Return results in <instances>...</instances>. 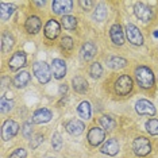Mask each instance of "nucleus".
Returning a JSON list of instances; mask_svg holds the SVG:
<instances>
[{"label": "nucleus", "instance_id": "nucleus-1", "mask_svg": "<svg viewBox=\"0 0 158 158\" xmlns=\"http://www.w3.org/2000/svg\"><path fill=\"white\" fill-rule=\"evenodd\" d=\"M135 77L137 81L142 88L147 89L154 85V74L151 72V69H149L147 66H139L135 69Z\"/></svg>", "mask_w": 158, "mask_h": 158}, {"label": "nucleus", "instance_id": "nucleus-2", "mask_svg": "<svg viewBox=\"0 0 158 158\" xmlns=\"http://www.w3.org/2000/svg\"><path fill=\"white\" fill-rule=\"evenodd\" d=\"M33 70H34V74L38 78L39 82L46 84V82L50 81L52 72H50V68H49V65L46 62H35L33 66Z\"/></svg>", "mask_w": 158, "mask_h": 158}, {"label": "nucleus", "instance_id": "nucleus-3", "mask_svg": "<svg viewBox=\"0 0 158 158\" xmlns=\"http://www.w3.org/2000/svg\"><path fill=\"white\" fill-rule=\"evenodd\" d=\"M133 80L130 76H120L115 81V91L118 95L126 96L133 91Z\"/></svg>", "mask_w": 158, "mask_h": 158}, {"label": "nucleus", "instance_id": "nucleus-4", "mask_svg": "<svg viewBox=\"0 0 158 158\" xmlns=\"http://www.w3.org/2000/svg\"><path fill=\"white\" fill-rule=\"evenodd\" d=\"M133 149H134V153L138 157H145V155H147L151 151V143H150L149 139L143 138V137H139V138H137L134 141Z\"/></svg>", "mask_w": 158, "mask_h": 158}, {"label": "nucleus", "instance_id": "nucleus-5", "mask_svg": "<svg viewBox=\"0 0 158 158\" xmlns=\"http://www.w3.org/2000/svg\"><path fill=\"white\" fill-rule=\"evenodd\" d=\"M18 131H19V125L12 119H7L1 127V137L4 141H10L18 134Z\"/></svg>", "mask_w": 158, "mask_h": 158}, {"label": "nucleus", "instance_id": "nucleus-6", "mask_svg": "<svg viewBox=\"0 0 158 158\" xmlns=\"http://www.w3.org/2000/svg\"><path fill=\"white\" fill-rule=\"evenodd\" d=\"M134 12L137 15V18L145 23L153 19V10L150 7H147L145 3H137L134 7Z\"/></svg>", "mask_w": 158, "mask_h": 158}, {"label": "nucleus", "instance_id": "nucleus-7", "mask_svg": "<svg viewBox=\"0 0 158 158\" xmlns=\"http://www.w3.org/2000/svg\"><path fill=\"white\" fill-rule=\"evenodd\" d=\"M72 7H73L72 0H54L52 4L53 12L57 15H62V16L69 14L72 11Z\"/></svg>", "mask_w": 158, "mask_h": 158}, {"label": "nucleus", "instance_id": "nucleus-8", "mask_svg": "<svg viewBox=\"0 0 158 158\" xmlns=\"http://www.w3.org/2000/svg\"><path fill=\"white\" fill-rule=\"evenodd\" d=\"M126 34H127V38L129 41L133 45L135 46H141L142 43H143V37H142V34L139 31V29L134 24H127V27H126Z\"/></svg>", "mask_w": 158, "mask_h": 158}, {"label": "nucleus", "instance_id": "nucleus-9", "mask_svg": "<svg viewBox=\"0 0 158 158\" xmlns=\"http://www.w3.org/2000/svg\"><path fill=\"white\" fill-rule=\"evenodd\" d=\"M135 111L138 112L139 115H149L153 116L155 114V107H154L153 103H150L149 100H138L137 104H135Z\"/></svg>", "mask_w": 158, "mask_h": 158}, {"label": "nucleus", "instance_id": "nucleus-10", "mask_svg": "<svg viewBox=\"0 0 158 158\" xmlns=\"http://www.w3.org/2000/svg\"><path fill=\"white\" fill-rule=\"evenodd\" d=\"M105 139V131L99 127H92L88 133V142L92 146H99Z\"/></svg>", "mask_w": 158, "mask_h": 158}, {"label": "nucleus", "instance_id": "nucleus-11", "mask_svg": "<svg viewBox=\"0 0 158 158\" xmlns=\"http://www.w3.org/2000/svg\"><path fill=\"white\" fill-rule=\"evenodd\" d=\"M52 72H53V76L56 77L57 80H61L62 77H65V74H66V64H65V61L60 60V58L53 60Z\"/></svg>", "mask_w": 158, "mask_h": 158}, {"label": "nucleus", "instance_id": "nucleus-12", "mask_svg": "<svg viewBox=\"0 0 158 158\" xmlns=\"http://www.w3.org/2000/svg\"><path fill=\"white\" fill-rule=\"evenodd\" d=\"M53 118L52 111L48 108H39L33 114V122L37 125H42V123H48Z\"/></svg>", "mask_w": 158, "mask_h": 158}, {"label": "nucleus", "instance_id": "nucleus-13", "mask_svg": "<svg viewBox=\"0 0 158 158\" xmlns=\"http://www.w3.org/2000/svg\"><path fill=\"white\" fill-rule=\"evenodd\" d=\"M60 31H61V29H60V23H58L57 20L54 19H50L46 23V26H45V37L48 39H56L60 35Z\"/></svg>", "mask_w": 158, "mask_h": 158}, {"label": "nucleus", "instance_id": "nucleus-14", "mask_svg": "<svg viewBox=\"0 0 158 158\" xmlns=\"http://www.w3.org/2000/svg\"><path fill=\"white\" fill-rule=\"evenodd\" d=\"M26 65V54L23 52H16L10 58L8 61V66L12 69V70H16V69H20Z\"/></svg>", "mask_w": 158, "mask_h": 158}, {"label": "nucleus", "instance_id": "nucleus-15", "mask_svg": "<svg viewBox=\"0 0 158 158\" xmlns=\"http://www.w3.org/2000/svg\"><path fill=\"white\" fill-rule=\"evenodd\" d=\"M65 129H66V131L70 135H74V137H76V135L82 134V131H84V129H85V126H84V123L80 122V120L72 119L65 125Z\"/></svg>", "mask_w": 158, "mask_h": 158}, {"label": "nucleus", "instance_id": "nucleus-16", "mask_svg": "<svg viewBox=\"0 0 158 158\" xmlns=\"http://www.w3.org/2000/svg\"><path fill=\"white\" fill-rule=\"evenodd\" d=\"M110 35L112 42L118 45V46H122L125 43V35H123V30H122V26L120 24H114L110 30Z\"/></svg>", "mask_w": 158, "mask_h": 158}, {"label": "nucleus", "instance_id": "nucleus-17", "mask_svg": "<svg viewBox=\"0 0 158 158\" xmlns=\"http://www.w3.org/2000/svg\"><path fill=\"white\" fill-rule=\"evenodd\" d=\"M96 54V46L92 42H85L81 46L80 50V57L84 61H89L91 58H93V56Z\"/></svg>", "mask_w": 158, "mask_h": 158}, {"label": "nucleus", "instance_id": "nucleus-18", "mask_svg": "<svg viewBox=\"0 0 158 158\" xmlns=\"http://www.w3.org/2000/svg\"><path fill=\"white\" fill-rule=\"evenodd\" d=\"M119 151V143L115 139H108L103 146H101V153L107 155H116Z\"/></svg>", "mask_w": 158, "mask_h": 158}, {"label": "nucleus", "instance_id": "nucleus-19", "mask_svg": "<svg viewBox=\"0 0 158 158\" xmlns=\"http://www.w3.org/2000/svg\"><path fill=\"white\" fill-rule=\"evenodd\" d=\"M24 27H26V30H27V33L37 34L39 30H41V20H39L38 16H29L27 20H26Z\"/></svg>", "mask_w": 158, "mask_h": 158}, {"label": "nucleus", "instance_id": "nucleus-20", "mask_svg": "<svg viewBox=\"0 0 158 158\" xmlns=\"http://www.w3.org/2000/svg\"><path fill=\"white\" fill-rule=\"evenodd\" d=\"M31 80V76H30L29 72H19L16 76L14 77V85L16 88H24V86L27 85Z\"/></svg>", "mask_w": 158, "mask_h": 158}, {"label": "nucleus", "instance_id": "nucleus-21", "mask_svg": "<svg viewBox=\"0 0 158 158\" xmlns=\"http://www.w3.org/2000/svg\"><path fill=\"white\" fill-rule=\"evenodd\" d=\"M14 11H15V5L1 1V3H0V19L3 20V22L7 19H10L11 15L14 14Z\"/></svg>", "mask_w": 158, "mask_h": 158}, {"label": "nucleus", "instance_id": "nucleus-22", "mask_svg": "<svg viewBox=\"0 0 158 158\" xmlns=\"http://www.w3.org/2000/svg\"><path fill=\"white\" fill-rule=\"evenodd\" d=\"M72 84H73V89L76 92H78V93H85V92L88 91V82H86V80L81 76L74 77L72 80Z\"/></svg>", "mask_w": 158, "mask_h": 158}, {"label": "nucleus", "instance_id": "nucleus-23", "mask_svg": "<svg viewBox=\"0 0 158 158\" xmlns=\"http://www.w3.org/2000/svg\"><path fill=\"white\" fill-rule=\"evenodd\" d=\"M107 64L108 66L112 68V69H123V68L127 65V60L122 57H108L107 58Z\"/></svg>", "mask_w": 158, "mask_h": 158}, {"label": "nucleus", "instance_id": "nucleus-24", "mask_svg": "<svg viewBox=\"0 0 158 158\" xmlns=\"http://www.w3.org/2000/svg\"><path fill=\"white\" fill-rule=\"evenodd\" d=\"M77 112L78 115L81 116L82 119H89L91 118V114H92V110H91V104L88 101H81L78 107H77Z\"/></svg>", "mask_w": 158, "mask_h": 158}, {"label": "nucleus", "instance_id": "nucleus-25", "mask_svg": "<svg viewBox=\"0 0 158 158\" xmlns=\"http://www.w3.org/2000/svg\"><path fill=\"white\" fill-rule=\"evenodd\" d=\"M14 46V38H12V35L8 33L3 34V37H1V50L3 53L5 52H10L11 49Z\"/></svg>", "mask_w": 158, "mask_h": 158}, {"label": "nucleus", "instance_id": "nucleus-26", "mask_svg": "<svg viewBox=\"0 0 158 158\" xmlns=\"http://www.w3.org/2000/svg\"><path fill=\"white\" fill-rule=\"evenodd\" d=\"M105 18H107V7L104 4H99L93 12V19L97 22H103Z\"/></svg>", "mask_w": 158, "mask_h": 158}, {"label": "nucleus", "instance_id": "nucleus-27", "mask_svg": "<svg viewBox=\"0 0 158 158\" xmlns=\"http://www.w3.org/2000/svg\"><path fill=\"white\" fill-rule=\"evenodd\" d=\"M62 26L66 30H74L77 26V19L74 16L65 15V16H62Z\"/></svg>", "mask_w": 158, "mask_h": 158}, {"label": "nucleus", "instance_id": "nucleus-28", "mask_svg": "<svg viewBox=\"0 0 158 158\" xmlns=\"http://www.w3.org/2000/svg\"><path fill=\"white\" fill-rule=\"evenodd\" d=\"M100 125H101V127L104 130H112V129H115V126H116V122L111 116H107V115H104V116H101L100 118Z\"/></svg>", "mask_w": 158, "mask_h": 158}, {"label": "nucleus", "instance_id": "nucleus-29", "mask_svg": "<svg viewBox=\"0 0 158 158\" xmlns=\"http://www.w3.org/2000/svg\"><path fill=\"white\" fill-rule=\"evenodd\" d=\"M146 130L150 135H158V120L150 119L146 122Z\"/></svg>", "mask_w": 158, "mask_h": 158}, {"label": "nucleus", "instance_id": "nucleus-30", "mask_svg": "<svg viewBox=\"0 0 158 158\" xmlns=\"http://www.w3.org/2000/svg\"><path fill=\"white\" fill-rule=\"evenodd\" d=\"M89 74H91L93 78H100L101 74H103V68L99 62L92 64L91 68H89Z\"/></svg>", "mask_w": 158, "mask_h": 158}, {"label": "nucleus", "instance_id": "nucleus-31", "mask_svg": "<svg viewBox=\"0 0 158 158\" xmlns=\"http://www.w3.org/2000/svg\"><path fill=\"white\" fill-rule=\"evenodd\" d=\"M52 146L54 150H61V147H62V138H61V135L58 134V133H54V135H53L52 138Z\"/></svg>", "mask_w": 158, "mask_h": 158}, {"label": "nucleus", "instance_id": "nucleus-32", "mask_svg": "<svg viewBox=\"0 0 158 158\" xmlns=\"http://www.w3.org/2000/svg\"><path fill=\"white\" fill-rule=\"evenodd\" d=\"M0 110H1V112L3 114H5V112H10L11 110H12V107H14V103L10 100H5L4 97H1V101H0Z\"/></svg>", "mask_w": 158, "mask_h": 158}, {"label": "nucleus", "instance_id": "nucleus-33", "mask_svg": "<svg viewBox=\"0 0 158 158\" xmlns=\"http://www.w3.org/2000/svg\"><path fill=\"white\" fill-rule=\"evenodd\" d=\"M61 48H62L64 50H72L73 39L70 38V37H64V38L61 39Z\"/></svg>", "mask_w": 158, "mask_h": 158}, {"label": "nucleus", "instance_id": "nucleus-34", "mask_svg": "<svg viewBox=\"0 0 158 158\" xmlns=\"http://www.w3.org/2000/svg\"><path fill=\"white\" fill-rule=\"evenodd\" d=\"M43 142V135L42 134H38V135H35L31 141H30V147L31 149H37L39 146V145Z\"/></svg>", "mask_w": 158, "mask_h": 158}, {"label": "nucleus", "instance_id": "nucleus-35", "mask_svg": "<svg viewBox=\"0 0 158 158\" xmlns=\"http://www.w3.org/2000/svg\"><path fill=\"white\" fill-rule=\"evenodd\" d=\"M26 155H27V151L24 149H16L8 158H26Z\"/></svg>", "mask_w": 158, "mask_h": 158}, {"label": "nucleus", "instance_id": "nucleus-36", "mask_svg": "<svg viewBox=\"0 0 158 158\" xmlns=\"http://www.w3.org/2000/svg\"><path fill=\"white\" fill-rule=\"evenodd\" d=\"M31 133H33V131H31V123H29V122H27V123H24V126H23V137L24 138H31Z\"/></svg>", "mask_w": 158, "mask_h": 158}, {"label": "nucleus", "instance_id": "nucleus-37", "mask_svg": "<svg viewBox=\"0 0 158 158\" xmlns=\"http://www.w3.org/2000/svg\"><path fill=\"white\" fill-rule=\"evenodd\" d=\"M80 5H81L84 10H89L92 5H93V1H84V0H80Z\"/></svg>", "mask_w": 158, "mask_h": 158}, {"label": "nucleus", "instance_id": "nucleus-38", "mask_svg": "<svg viewBox=\"0 0 158 158\" xmlns=\"http://www.w3.org/2000/svg\"><path fill=\"white\" fill-rule=\"evenodd\" d=\"M66 85H61L60 86V93H65V92H66Z\"/></svg>", "mask_w": 158, "mask_h": 158}, {"label": "nucleus", "instance_id": "nucleus-39", "mask_svg": "<svg viewBox=\"0 0 158 158\" xmlns=\"http://www.w3.org/2000/svg\"><path fill=\"white\" fill-rule=\"evenodd\" d=\"M35 4H37V5H42V7H43V5L46 4V1H37Z\"/></svg>", "mask_w": 158, "mask_h": 158}, {"label": "nucleus", "instance_id": "nucleus-40", "mask_svg": "<svg viewBox=\"0 0 158 158\" xmlns=\"http://www.w3.org/2000/svg\"><path fill=\"white\" fill-rule=\"evenodd\" d=\"M154 37H155V38H158V30L155 31V33H154Z\"/></svg>", "mask_w": 158, "mask_h": 158}, {"label": "nucleus", "instance_id": "nucleus-41", "mask_svg": "<svg viewBox=\"0 0 158 158\" xmlns=\"http://www.w3.org/2000/svg\"><path fill=\"white\" fill-rule=\"evenodd\" d=\"M48 158H52V157H48Z\"/></svg>", "mask_w": 158, "mask_h": 158}]
</instances>
